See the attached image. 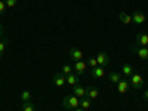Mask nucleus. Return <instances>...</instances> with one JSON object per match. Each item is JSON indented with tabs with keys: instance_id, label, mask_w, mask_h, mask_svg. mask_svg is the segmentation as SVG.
<instances>
[{
	"instance_id": "f257e3e1",
	"label": "nucleus",
	"mask_w": 148,
	"mask_h": 111,
	"mask_svg": "<svg viewBox=\"0 0 148 111\" xmlns=\"http://www.w3.org/2000/svg\"><path fill=\"white\" fill-rule=\"evenodd\" d=\"M80 105V99L76 95H67L62 99V107L65 110H76Z\"/></svg>"
},
{
	"instance_id": "f03ea898",
	"label": "nucleus",
	"mask_w": 148,
	"mask_h": 111,
	"mask_svg": "<svg viewBox=\"0 0 148 111\" xmlns=\"http://www.w3.org/2000/svg\"><path fill=\"white\" fill-rule=\"evenodd\" d=\"M129 80H130V86H132L133 89H136V90H141V89H142V86H144V80H142V76H141L139 73L133 71V73L130 74Z\"/></svg>"
},
{
	"instance_id": "7ed1b4c3",
	"label": "nucleus",
	"mask_w": 148,
	"mask_h": 111,
	"mask_svg": "<svg viewBox=\"0 0 148 111\" xmlns=\"http://www.w3.org/2000/svg\"><path fill=\"white\" fill-rule=\"evenodd\" d=\"M130 52L136 53L141 59H148V47L138 46V45H132V46H130Z\"/></svg>"
},
{
	"instance_id": "20e7f679",
	"label": "nucleus",
	"mask_w": 148,
	"mask_h": 111,
	"mask_svg": "<svg viewBox=\"0 0 148 111\" xmlns=\"http://www.w3.org/2000/svg\"><path fill=\"white\" fill-rule=\"evenodd\" d=\"M96 61H98V65L102 67V68H105V67H108V65H110V61H111V59H110V55H108V53L101 52V53H98Z\"/></svg>"
},
{
	"instance_id": "39448f33",
	"label": "nucleus",
	"mask_w": 148,
	"mask_h": 111,
	"mask_svg": "<svg viewBox=\"0 0 148 111\" xmlns=\"http://www.w3.org/2000/svg\"><path fill=\"white\" fill-rule=\"evenodd\" d=\"M145 14H144V12L142 10H135L133 12V15H132V21L135 22V24H138V25H141V24H144L145 22Z\"/></svg>"
},
{
	"instance_id": "423d86ee",
	"label": "nucleus",
	"mask_w": 148,
	"mask_h": 111,
	"mask_svg": "<svg viewBox=\"0 0 148 111\" xmlns=\"http://www.w3.org/2000/svg\"><path fill=\"white\" fill-rule=\"evenodd\" d=\"M90 76L93 77V79H102L104 76H105V70L102 68V67H93V68H90Z\"/></svg>"
},
{
	"instance_id": "0eeeda50",
	"label": "nucleus",
	"mask_w": 148,
	"mask_h": 111,
	"mask_svg": "<svg viewBox=\"0 0 148 111\" xmlns=\"http://www.w3.org/2000/svg\"><path fill=\"white\" fill-rule=\"evenodd\" d=\"M135 45H139V46L147 47L148 46V36L145 33H139L136 37H135Z\"/></svg>"
},
{
	"instance_id": "6e6552de",
	"label": "nucleus",
	"mask_w": 148,
	"mask_h": 111,
	"mask_svg": "<svg viewBox=\"0 0 148 111\" xmlns=\"http://www.w3.org/2000/svg\"><path fill=\"white\" fill-rule=\"evenodd\" d=\"M65 83H67V80H65V76L62 73H58V74L53 76V84L56 86V88H62Z\"/></svg>"
},
{
	"instance_id": "1a4fd4ad",
	"label": "nucleus",
	"mask_w": 148,
	"mask_h": 111,
	"mask_svg": "<svg viewBox=\"0 0 148 111\" xmlns=\"http://www.w3.org/2000/svg\"><path fill=\"white\" fill-rule=\"evenodd\" d=\"M70 56H71L73 61H82L84 55H83V52L80 51V49L73 47V49H70Z\"/></svg>"
},
{
	"instance_id": "9d476101",
	"label": "nucleus",
	"mask_w": 148,
	"mask_h": 111,
	"mask_svg": "<svg viewBox=\"0 0 148 111\" xmlns=\"http://www.w3.org/2000/svg\"><path fill=\"white\" fill-rule=\"evenodd\" d=\"M86 67H88V64H86L84 61L82 59V61H76L73 68H74V73H76V74H82V73H84Z\"/></svg>"
},
{
	"instance_id": "9b49d317",
	"label": "nucleus",
	"mask_w": 148,
	"mask_h": 111,
	"mask_svg": "<svg viewBox=\"0 0 148 111\" xmlns=\"http://www.w3.org/2000/svg\"><path fill=\"white\" fill-rule=\"evenodd\" d=\"M65 80H67V83H68L70 86H76V84H79V83H80L79 74H76V73H71V74H68V76L65 77Z\"/></svg>"
},
{
	"instance_id": "f8f14e48",
	"label": "nucleus",
	"mask_w": 148,
	"mask_h": 111,
	"mask_svg": "<svg viewBox=\"0 0 148 111\" xmlns=\"http://www.w3.org/2000/svg\"><path fill=\"white\" fill-rule=\"evenodd\" d=\"M127 89H129V82L121 79V80L117 83V90H119L120 93H126V92H127Z\"/></svg>"
},
{
	"instance_id": "ddd939ff",
	"label": "nucleus",
	"mask_w": 148,
	"mask_h": 111,
	"mask_svg": "<svg viewBox=\"0 0 148 111\" xmlns=\"http://www.w3.org/2000/svg\"><path fill=\"white\" fill-rule=\"evenodd\" d=\"M74 95H76L77 98L86 96V88H83V86H80V84H76L74 86Z\"/></svg>"
},
{
	"instance_id": "4468645a",
	"label": "nucleus",
	"mask_w": 148,
	"mask_h": 111,
	"mask_svg": "<svg viewBox=\"0 0 148 111\" xmlns=\"http://www.w3.org/2000/svg\"><path fill=\"white\" fill-rule=\"evenodd\" d=\"M98 89L96 88H86V96L89 98V99H95V98H98Z\"/></svg>"
},
{
	"instance_id": "2eb2a0df",
	"label": "nucleus",
	"mask_w": 148,
	"mask_h": 111,
	"mask_svg": "<svg viewBox=\"0 0 148 111\" xmlns=\"http://www.w3.org/2000/svg\"><path fill=\"white\" fill-rule=\"evenodd\" d=\"M119 18H120V21L125 24V25H129V24L132 22V16L127 15L126 12H120V14H119Z\"/></svg>"
},
{
	"instance_id": "dca6fc26",
	"label": "nucleus",
	"mask_w": 148,
	"mask_h": 111,
	"mask_svg": "<svg viewBox=\"0 0 148 111\" xmlns=\"http://www.w3.org/2000/svg\"><path fill=\"white\" fill-rule=\"evenodd\" d=\"M90 107H92V102H90V99H89L88 96H83L82 99H80V108H83V110L86 111V110H89Z\"/></svg>"
},
{
	"instance_id": "f3484780",
	"label": "nucleus",
	"mask_w": 148,
	"mask_h": 111,
	"mask_svg": "<svg viewBox=\"0 0 148 111\" xmlns=\"http://www.w3.org/2000/svg\"><path fill=\"white\" fill-rule=\"evenodd\" d=\"M108 79H110V82H113V83H116V84H117V83L121 80V74H120V73H117V71H113V73H110Z\"/></svg>"
},
{
	"instance_id": "a211bd4d",
	"label": "nucleus",
	"mask_w": 148,
	"mask_h": 111,
	"mask_svg": "<svg viewBox=\"0 0 148 111\" xmlns=\"http://www.w3.org/2000/svg\"><path fill=\"white\" fill-rule=\"evenodd\" d=\"M8 39L6 37H3V39H0V58L3 56V52H5V49H6V45H8Z\"/></svg>"
},
{
	"instance_id": "6ab92c4d",
	"label": "nucleus",
	"mask_w": 148,
	"mask_h": 111,
	"mask_svg": "<svg viewBox=\"0 0 148 111\" xmlns=\"http://www.w3.org/2000/svg\"><path fill=\"white\" fill-rule=\"evenodd\" d=\"M21 101H22V102H30V101H31V93H30L28 90H24V92L21 93Z\"/></svg>"
},
{
	"instance_id": "aec40b11",
	"label": "nucleus",
	"mask_w": 148,
	"mask_h": 111,
	"mask_svg": "<svg viewBox=\"0 0 148 111\" xmlns=\"http://www.w3.org/2000/svg\"><path fill=\"white\" fill-rule=\"evenodd\" d=\"M121 71H123V74H125L126 77H130V74L133 73V70H132V67H130L129 64H125V65H123Z\"/></svg>"
},
{
	"instance_id": "412c9836",
	"label": "nucleus",
	"mask_w": 148,
	"mask_h": 111,
	"mask_svg": "<svg viewBox=\"0 0 148 111\" xmlns=\"http://www.w3.org/2000/svg\"><path fill=\"white\" fill-rule=\"evenodd\" d=\"M22 111H36V108L31 104V101L30 102H22Z\"/></svg>"
},
{
	"instance_id": "4be33fe9",
	"label": "nucleus",
	"mask_w": 148,
	"mask_h": 111,
	"mask_svg": "<svg viewBox=\"0 0 148 111\" xmlns=\"http://www.w3.org/2000/svg\"><path fill=\"white\" fill-rule=\"evenodd\" d=\"M86 64H88V67L93 68V67H98V61H96V58H95V56H90L88 61H86Z\"/></svg>"
},
{
	"instance_id": "5701e85b",
	"label": "nucleus",
	"mask_w": 148,
	"mask_h": 111,
	"mask_svg": "<svg viewBox=\"0 0 148 111\" xmlns=\"http://www.w3.org/2000/svg\"><path fill=\"white\" fill-rule=\"evenodd\" d=\"M61 73H62L64 76H68V74L73 73V67H71V65H64V67H62V71H61Z\"/></svg>"
},
{
	"instance_id": "b1692460",
	"label": "nucleus",
	"mask_w": 148,
	"mask_h": 111,
	"mask_svg": "<svg viewBox=\"0 0 148 111\" xmlns=\"http://www.w3.org/2000/svg\"><path fill=\"white\" fill-rule=\"evenodd\" d=\"M5 3H6V8H15L18 0H5Z\"/></svg>"
},
{
	"instance_id": "393cba45",
	"label": "nucleus",
	"mask_w": 148,
	"mask_h": 111,
	"mask_svg": "<svg viewBox=\"0 0 148 111\" xmlns=\"http://www.w3.org/2000/svg\"><path fill=\"white\" fill-rule=\"evenodd\" d=\"M5 10H6V3L5 0H0V15L5 14Z\"/></svg>"
},
{
	"instance_id": "a878e982",
	"label": "nucleus",
	"mask_w": 148,
	"mask_h": 111,
	"mask_svg": "<svg viewBox=\"0 0 148 111\" xmlns=\"http://www.w3.org/2000/svg\"><path fill=\"white\" fill-rule=\"evenodd\" d=\"M3 33H5V28H3L2 24H0V39H3Z\"/></svg>"
},
{
	"instance_id": "bb28decb",
	"label": "nucleus",
	"mask_w": 148,
	"mask_h": 111,
	"mask_svg": "<svg viewBox=\"0 0 148 111\" xmlns=\"http://www.w3.org/2000/svg\"><path fill=\"white\" fill-rule=\"evenodd\" d=\"M142 96H144V99H147V101H148V90H145Z\"/></svg>"
},
{
	"instance_id": "cd10ccee",
	"label": "nucleus",
	"mask_w": 148,
	"mask_h": 111,
	"mask_svg": "<svg viewBox=\"0 0 148 111\" xmlns=\"http://www.w3.org/2000/svg\"><path fill=\"white\" fill-rule=\"evenodd\" d=\"M74 111H84V110H83V108H76Z\"/></svg>"
},
{
	"instance_id": "c85d7f7f",
	"label": "nucleus",
	"mask_w": 148,
	"mask_h": 111,
	"mask_svg": "<svg viewBox=\"0 0 148 111\" xmlns=\"http://www.w3.org/2000/svg\"><path fill=\"white\" fill-rule=\"evenodd\" d=\"M147 47H148V46H147Z\"/></svg>"
}]
</instances>
